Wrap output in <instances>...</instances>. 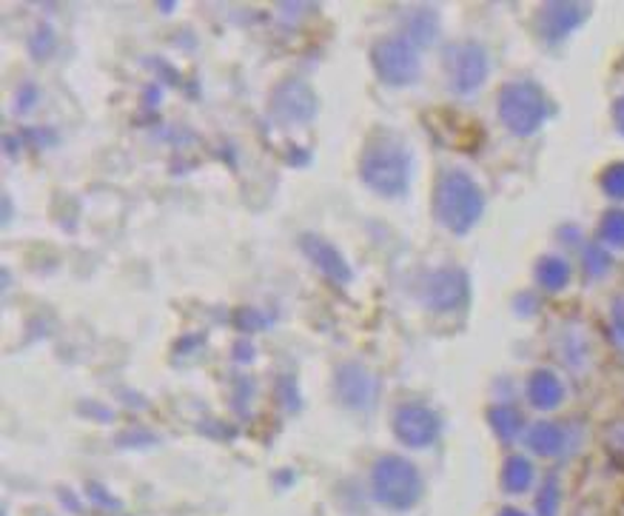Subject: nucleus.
Listing matches in <instances>:
<instances>
[{"instance_id": "22", "label": "nucleus", "mask_w": 624, "mask_h": 516, "mask_svg": "<svg viewBox=\"0 0 624 516\" xmlns=\"http://www.w3.org/2000/svg\"><path fill=\"white\" fill-rule=\"evenodd\" d=\"M608 448L613 451V457L624 459V420H616L608 428Z\"/></svg>"}, {"instance_id": "19", "label": "nucleus", "mask_w": 624, "mask_h": 516, "mask_svg": "<svg viewBox=\"0 0 624 516\" xmlns=\"http://www.w3.org/2000/svg\"><path fill=\"white\" fill-rule=\"evenodd\" d=\"M602 192L613 200H624V163H613L602 171Z\"/></svg>"}, {"instance_id": "7", "label": "nucleus", "mask_w": 624, "mask_h": 516, "mask_svg": "<svg viewBox=\"0 0 624 516\" xmlns=\"http://www.w3.org/2000/svg\"><path fill=\"white\" fill-rule=\"evenodd\" d=\"M394 431L403 440L405 445H413V448H422V445H431L440 434V417L428 406H403L394 417Z\"/></svg>"}, {"instance_id": "10", "label": "nucleus", "mask_w": 624, "mask_h": 516, "mask_svg": "<svg viewBox=\"0 0 624 516\" xmlns=\"http://www.w3.org/2000/svg\"><path fill=\"white\" fill-rule=\"evenodd\" d=\"M274 109L283 120H309L316 109V97L305 83H286L274 97Z\"/></svg>"}, {"instance_id": "17", "label": "nucleus", "mask_w": 624, "mask_h": 516, "mask_svg": "<svg viewBox=\"0 0 624 516\" xmlns=\"http://www.w3.org/2000/svg\"><path fill=\"white\" fill-rule=\"evenodd\" d=\"M502 482L511 494H521L528 491V485L533 482V465L525 457H511L502 468Z\"/></svg>"}, {"instance_id": "21", "label": "nucleus", "mask_w": 624, "mask_h": 516, "mask_svg": "<svg viewBox=\"0 0 624 516\" xmlns=\"http://www.w3.org/2000/svg\"><path fill=\"white\" fill-rule=\"evenodd\" d=\"M556 505H559V488H556V482H548L542 496H539V514L556 516Z\"/></svg>"}, {"instance_id": "16", "label": "nucleus", "mask_w": 624, "mask_h": 516, "mask_svg": "<svg viewBox=\"0 0 624 516\" xmlns=\"http://www.w3.org/2000/svg\"><path fill=\"white\" fill-rule=\"evenodd\" d=\"M488 420H491L493 431H496L502 440H514V436H519L521 428H525V417H521L519 408H514V406L491 408Z\"/></svg>"}, {"instance_id": "9", "label": "nucleus", "mask_w": 624, "mask_h": 516, "mask_svg": "<svg viewBox=\"0 0 624 516\" xmlns=\"http://www.w3.org/2000/svg\"><path fill=\"white\" fill-rule=\"evenodd\" d=\"M585 15H588V7L581 3H548L542 9V35L548 40H562L579 26Z\"/></svg>"}, {"instance_id": "18", "label": "nucleus", "mask_w": 624, "mask_h": 516, "mask_svg": "<svg viewBox=\"0 0 624 516\" xmlns=\"http://www.w3.org/2000/svg\"><path fill=\"white\" fill-rule=\"evenodd\" d=\"M599 235L608 245L613 249H624V212L622 208H613L602 217V226H599Z\"/></svg>"}, {"instance_id": "3", "label": "nucleus", "mask_w": 624, "mask_h": 516, "mask_svg": "<svg viewBox=\"0 0 624 516\" xmlns=\"http://www.w3.org/2000/svg\"><path fill=\"white\" fill-rule=\"evenodd\" d=\"M551 115V104L544 92L539 89L537 83L519 81L505 86L500 95V118L502 123L519 137H528L548 120Z\"/></svg>"}, {"instance_id": "2", "label": "nucleus", "mask_w": 624, "mask_h": 516, "mask_svg": "<svg viewBox=\"0 0 624 516\" xmlns=\"http://www.w3.org/2000/svg\"><path fill=\"white\" fill-rule=\"evenodd\" d=\"M362 178L380 194L397 197L411 183V157L397 141H374L362 157Z\"/></svg>"}, {"instance_id": "6", "label": "nucleus", "mask_w": 624, "mask_h": 516, "mask_svg": "<svg viewBox=\"0 0 624 516\" xmlns=\"http://www.w3.org/2000/svg\"><path fill=\"white\" fill-rule=\"evenodd\" d=\"M451 86L463 95L477 92L488 77V55L479 44H454L445 52Z\"/></svg>"}, {"instance_id": "11", "label": "nucleus", "mask_w": 624, "mask_h": 516, "mask_svg": "<svg viewBox=\"0 0 624 516\" xmlns=\"http://www.w3.org/2000/svg\"><path fill=\"white\" fill-rule=\"evenodd\" d=\"M525 394H528L530 406L539 408V411H551V408H556L565 399V388L559 383V376L548 369H539L528 376Z\"/></svg>"}, {"instance_id": "24", "label": "nucleus", "mask_w": 624, "mask_h": 516, "mask_svg": "<svg viewBox=\"0 0 624 516\" xmlns=\"http://www.w3.org/2000/svg\"><path fill=\"white\" fill-rule=\"evenodd\" d=\"M502 516H525V514H521V511H514V508H507V511H505V514H502Z\"/></svg>"}, {"instance_id": "20", "label": "nucleus", "mask_w": 624, "mask_h": 516, "mask_svg": "<svg viewBox=\"0 0 624 516\" xmlns=\"http://www.w3.org/2000/svg\"><path fill=\"white\" fill-rule=\"evenodd\" d=\"M585 268H588L590 277H602L610 268V254L604 249H599V245H593V249H588V254H585Z\"/></svg>"}, {"instance_id": "1", "label": "nucleus", "mask_w": 624, "mask_h": 516, "mask_svg": "<svg viewBox=\"0 0 624 516\" xmlns=\"http://www.w3.org/2000/svg\"><path fill=\"white\" fill-rule=\"evenodd\" d=\"M482 208H485V194L477 180L459 169L442 175L434 192V212L445 229L456 235L473 229L482 217Z\"/></svg>"}, {"instance_id": "14", "label": "nucleus", "mask_w": 624, "mask_h": 516, "mask_svg": "<svg viewBox=\"0 0 624 516\" xmlns=\"http://www.w3.org/2000/svg\"><path fill=\"white\" fill-rule=\"evenodd\" d=\"M302 245H305V251H309V257L314 260L316 266L323 268V272H328L334 280H348V266L346 260L339 257L337 249H331L328 243H323V240H316V237H305L302 240Z\"/></svg>"}, {"instance_id": "5", "label": "nucleus", "mask_w": 624, "mask_h": 516, "mask_svg": "<svg viewBox=\"0 0 624 516\" xmlns=\"http://www.w3.org/2000/svg\"><path fill=\"white\" fill-rule=\"evenodd\" d=\"M371 63L388 86H408L419 74V55L411 40H380Z\"/></svg>"}, {"instance_id": "23", "label": "nucleus", "mask_w": 624, "mask_h": 516, "mask_svg": "<svg viewBox=\"0 0 624 516\" xmlns=\"http://www.w3.org/2000/svg\"><path fill=\"white\" fill-rule=\"evenodd\" d=\"M613 118H616L619 132L624 134V97H619V100H616V106H613Z\"/></svg>"}, {"instance_id": "8", "label": "nucleus", "mask_w": 624, "mask_h": 516, "mask_svg": "<svg viewBox=\"0 0 624 516\" xmlns=\"http://www.w3.org/2000/svg\"><path fill=\"white\" fill-rule=\"evenodd\" d=\"M425 295L428 303L434 305V309H456V305L465 303V297H468V280H465V274L456 272V268H442V272H436L434 277L428 280Z\"/></svg>"}, {"instance_id": "4", "label": "nucleus", "mask_w": 624, "mask_h": 516, "mask_svg": "<svg viewBox=\"0 0 624 516\" xmlns=\"http://www.w3.org/2000/svg\"><path fill=\"white\" fill-rule=\"evenodd\" d=\"M376 494L394 505V508H408L419 496V473L408 459L388 457L376 465L374 471Z\"/></svg>"}, {"instance_id": "13", "label": "nucleus", "mask_w": 624, "mask_h": 516, "mask_svg": "<svg viewBox=\"0 0 624 516\" xmlns=\"http://www.w3.org/2000/svg\"><path fill=\"white\" fill-rule=\"evenodd\" d=\"M528 448L539 457H556L559 451L565 448V431L553 422H539L528 431Z\"/></svg>"}, {"instance_id": "15", "label": "nucleus", "mask_w": 624, "mask_h": 516, "mask_svg": "<svg viewBox=\"0 0 624 516\" xmlns=\"http://www.w3.org/2000/svg\"><path fill=\"white\" fill-rule=\"evenodd\" d=\"M537 280L548 291H562L571 283V266L562 257H544L537 268Z\"/></svg>"}, {"instance_id": "12", "label": "nucleus", "mask_w": 624, "mask_h": 516, "mask_svg": "<svg viewBox=\"0 0 624 516\" xmlns=\"http://www.w3.org/2000/svg\"><path fill=\"white\" fill-rule=\"evenodd\" d=\"M339 394L351 408H365L374 399V376L362 365H348L339 371Z\"/></svg>"}]
</instances>
